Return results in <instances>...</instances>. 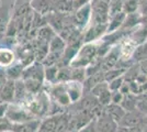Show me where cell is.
I'll list each match as a JSON object with an SVG mask.
<instances>
[{"label": "cell", "instance_id": "cell-1", "mask_svg": "<svg viewBox=\"0 0 147 132\" xmlns=\"http://www.w3.org/2000/svg\"><path fill=\"white\" fill-rule=\"evenodd\" d=\"M98 52L99 47L94 43H85L71 61L70 66L86 68L98 58Z\"/></svg>", "mask_w": 147, "mask_h": 132}, {"label": "cell", "instance_id": "cell-2", "mask_svg": "<svg viewBox=\"0 0 147 132\" xmlns=\"http://www.w3.org/2000/svg\"><path fill=\"white\" fill-rule=\"evenodd\" d=\"M91 23L108 24L110 20V2L104 0H91Z\"/></svg>", "mask_w": 147, "mask_h": 132}, {"label": "cell", "instance_id": "cell-3", "mask_svg": "<svg viewBox=\"0 0 147 132\" xmlns=\"http://www.w3.org/2000/svg\"><path fill=\"white\" fill-rule=\"evenodd\" d=\"M6 116L13 123H23V122L34 120L33 113L31 112L30 110L22 108L20 105H10L9 104Z\"/></svg>", "mask_w": 147, "mask_h": 132}, {"label": "cell", "instance_id": "cell-4", "mask_svg": "<svg viewBox=\"0 0 147 132\" xmlns=\"http://www.w3.org/2000/svg\"><path fill=\"white\" fill-rule=\"evenodd\" d=\"M91 21V5L90 2L77 9L73 17V23L79 30H84Z\"/></svg>", "mask_w": 147, "mask_h": 132}, {"label": "cell", "instance_id": "cell-5", "mask_svg": "<svg viewBox=\"0 0 147 132\" xmlns=\"http://www.w3.org/2000/svg\"><path fill=\"white\" fill-rule=\"evenodd\" d=\"M145 119H146V114H144L138 109H135L133 111L126 112L124 118L119 123V126L127 127V128H141Z\"/></svg>", "mask_w": 147, "mask_h": 132}, {"label": "cell", "instance_id": "cell-6", "mask_svg": "<svg viewBox=\"0 0 147 132\" xmlns=\"http://www.w3.org/2000/svg\"><path fill=\"white\" fill-rule=\"evenodd\" d=\"M45 78V66L41 62H34V63L28 65L24 68L22 79H36L40 82H43Z\"/></svg>", "mask_w": 147, "mask_h": 132}, {"label": "cell", "instance_id": "cell-7", "mask_svg": "<svg viewBox=\"0 0 147 132\" xmlns=\"http://www.w3.org/2000/svg\"><path fill=\"white\" fill-rule=\"evenodd\" d=\"M108 33V24H92L84 33V42L85 43H93L98 41Z\"/></svg>", "mask_w": 147, "mask_h": 132}, {"label": "cell", "instance_id": "cell-8", "mask_svg": "<svg viewBox=\"0 0 147 132\" xmlns=\"http://www.w3.org/2000/svg\"><path fill=\"white\" fill-rule=\"evenodd\" d=\"M51 93H52V96H53L55 102L61 105V107H66L71 104V100L67 94L65 83H56V85L51 90Z\"/></svg>", "mask_w": 147, "mask_h": 132}, {"label": "cell", "instance_id": "cell-9", "mask_svg": "<svg viewBox=\"0 0 147 132\" xmlns=\"http://www.w3.org/2000/svg\"><path fill=\"white\" fill-rule=\"evenodd\" d=\"M99 132H115L119 128V123L111 118L107 111H104L99 118L96 119Z\"/></svg>", "mask_w": 147, "mask_h": 132}, {"label": "cell", "instance_id": "cell-10", "mask_svg": "<svg viewBox=\"0 0 147 132\" xmlns=\"http://www.w3.org/2000/svg\"><path fill=\"white\" fill-rule=\"evenodd\" d=\"M14 88H16V81H11V79H8L0 87V100H1V102L11 104L14 101Z\"/></svg>", "mask_w": 147, "mask_h": 132}, {"label": "cell", "instance_id": "cell-11", "mask_svg": "<svg viewBox=\"0 0 147 132\" xmlns=\"http://www.w3.org/2000/svg\"><path fill=\"white\" fill-rule=\"evenodd\" d=\"M65 85H66V89H67V94L73 104L79 101L82 98V96H84V85H82V83L71 81V82L65 83Z\"/></svg>", "mask_w": 147, "mask_h": 132}, {"label": "cell", "instance_id": "cell-12", "mask_svg": "<svg viewBox=\"0 0 147 132\" xmlns=\"http://www.w3.org/2000/svg\"><path fill=\"white\" fill-rule=\"evenodd\" d=\"M125 19H126V13L124 11L111 16L110 20L108 22V33H113V32H117L120 29H122Z\"/></svg>", "mask_w": 147, "mask_h": 132}, {"label": "cell", "instance_id": "cell-13", "mask_svg": "<svg viewBox=\"0 0 147 132\" xmlns=\"http://www.w3.org/2000/svg\"><path fill=\"white\" fill-rule=\"evenodd\" d=\"M41 125L40 120H31L23 123H14L12 132H37Z\"/></svg>", "mask_w": 147, "mask_h": 132}, {"label": "cell", "instance_id": "cell-14", "mask_svg": "<svg viewBox=\"0 0 147 132\" xmlns=\"http://www.w3.org/2000/svg\"><path fill=\"white\" fill-rule=\"evenodd\" d=\"M105 111L109 113L111 116V118L114 121H117V123L121 122V120L124 118V116L127 112L121 105H115V104H110L109 106H107Z\"/></svg>", "mask_w": 147, "mask_h": 132}, {"label": "cell", "instance_id": "cell-15", "mask_svg": "<svg viewBox=\"0 0 147 132\" xmlns=\"http://www.w3.org/2000/svg\"><path fill=\"white\" fill-rule=\"evenodd\" d=\"M16 61V55L13 51L7 47H0V67L7 68L11 66Z\"/></svg>", "mask_w": 147, "mask_h": 132}, {"label": "cell", "instance_id": "cell-16", "mask_svg": "<svg viewBox=\"0 0 147 132\" xmlns=\"http://www.w3.org/2000/svg\"><path fill=\"white\" fill-rule=\"evenodd\" d=\"M24 65L21 63H13L11 66L7 67L6 73L8 76V79L11 81H18L21 79L23 76V72H24Z\"/></svg>", "mask_w": 147, "mask_h": 132}, {"label": "cell", "instance_id": "cell-17", "mask_svg": "<svg viewBox=\"0 0 147 132\" xmlns=\"http://www.w3.org/2000/svg\"><path fill=\"white\" fill-rule=\"evenodd\" d=\"M66 41L61 38L59 34H56L54 38L49 41V52H54V53H64V51L66 49Z\"/></svg>", "mask_w": 147, "mask_h": 132}, {"label": "cell", "instance_id": "cell-18", "mask_svg": "<svg viewBox=\"0 0 147 132\" xmlns=\"http://www.w3.org/2000/svg\"><path fill=\"white\" fill-rule=\"evenodd\" d=\"M29 94L28 89L25 87L24 81L21 78V79H18L16 81V88H14V101L16 102H22L23 100H25L26 96Z\"/></svg>", "mask_w": 147, "mask_h": 132}, {"label": "cell", "instance_id": "cell-19", "mask_svg": "<svg viewBox=\"0 0 147 132\" xmlns=\"http://www.w3.org/2000/svg\"><path fill=\"white\" fill-rule=\"evenodd\" d=\"M137 96L134 94H129V95H125L124 96V99H123L122 106L126 111H133L135 109H137Z\"/></svg>", "mask_w": 147, "mask_h": 132}, {"label": "cell", "instance_id": "cell-20", "mask_svg": "<svg viewBox=\"0 0 147 132\" xmlns=\"http://www.w3.org/2000/svg\"><path fill=\"white\" fill-rule=\"evenodd\" d=\"M55 35H56L55 30L52 29V26H49V25H46V26L41 28L40 31H38L40 41H41V42H44V43H49V41L54 38Z\"/></svg>", "mask_w": 147, "mask_h": 132}, {"label": "cell", "instance_id": "cell-21", "mask_svg": "<svg viewBox=\"0 0 147 132\" xmlns=\"http://www.w3.org/2000/svg\"><path fill=\"white\" fill-rule=\"evenodd\" d=\"M9 26V18H8V10L0 6V39L7 34V30Z\"/></svg>", "mask_w": 147, "mask_h": 132}, {"label": "cell", "instance_id": "cell-22", "mask_svg": "<svg viewBox=\"0 0 147 132\" xmlns=\"http://www.w3.org/2000/svg\"><path fill=\"white\" fill-rule=\"evenodd\" d=\"M125 72H126V69L117 68V67L108 69V70L104 72V79H105V82L110 83V82H112L113 79L117 78V77L123 76L124 74H125Z\"/></svg>", "mask_w": 147, "mask_h": 132}, {"label": "cell", "instance_id": "cell-23", "mask_svg": "<svg viewBox=\"0 0 147 132\" xmlns=\"http://www.w3.org/2000/svg\"><path fill=\"white\" fill-rule=\"evenodd\" d=\"M57 74H58V66L57 65L45 67V79L49 84H56Z\"/></svg>", "mask_w": 147, "mask_h": 132}, {"label": "cell", "instance_id": "cell-24", "mask_svg": "<svg viewBox=\"0 0 147 132\" xmlns=\"http://www.w3.org/2000/svg\"><path fill=\"white\" fill-rule=\"evenodd\" d=\"M25 84V87L28 89L29 94H37L42 87V83L36 79H23Z\"/></svg>", "mask_w": 147, "mask_h": 132}, {"label": "cell", "instance_id": "cell-25", "mask_svg": "<svg viewBox=\"0 0 147 132\" xmlns=\"http://www.w3.org/2000/svg\"><path fill=\"white\" fill-rule=\"evenodd\" d=\"M140 3H141V0H126L123 11L126 14L137 12V10L140 9Z\"/></svg>", "mask_w": 147, "mask_h": 132}, {"label": "cell", "instance_id": "cell-26", "mask_svg": "<svg viewBox=\"0 0 147 132\" xmlns=\"http://www.w3.org/2000/svg\"><path fill=\"white\" fill-rule=\"evenodd\" d=\"M126 0H111L110 1V17L123 11Z\"/></svg>", "mask_w": 147, "mask_h": 132}, {"label": "cell", "instance_id": "cell-27", "mask_svg": "<svg viewBox=\"0 0 147 132\" xmlns=\"http://www.w3.org/2000/svg\"><path fill=\"white\" fill-rule=\"evenodd\" d=\"M97 98H98V101L100 105H102L103 107H107L112 102V91L110 89H107L102 94L99 95Z\"/></svg>", "mask_w": 147, "mask_h": 132}, {"label": "cell", "instance_id": "cell-28", "mask_svg": "<svg viewBox=\"0 0 147 132\" xmlns=\"http://www.w3.org/2000/svg\"><path fill=\"white\" fill-rule=\"evenodd\" d=\"M13 125L14 123L11 122L7 116L1 117L0 118V132H12Z\"/></svg>", "mask_w": 147, "mask_h": 132}, {"label": "cell", "instance_id": "cell-29", "mask_svg": "<svg viewBox=\"0 0 147 132\" xmlns=\"http://www.w3.org/2000/svg\"><path fill=\"white\" fill-rule=\"evenodd\" d=\"M107 89H110V88H109V83L104 81V82H101V83H99V84H97L94 87L92 88L91 90H90V94H92L94 97H98L99 95L102 94Z\"/></svg>", "mask_w": 147, "mask_h": 132}, {"label": "cell", "instance_id": "cell-30", "mask_svg": "<svg viewBox=\"0 0 147 132\" xmlns=\"http://www.w3.org/2000/svg\"><path fill=\"white\" fill-rule=\"evenodd\" d=\"M125 82V78H124V75L117 77L115 79H113L112 82L109 83V88H110L111 91H115V90H120L121 87L123 86V84Z\"/></svg>", "mask_w": 147, "mask_h": 132}, {"label": "cell", "instance_id": "cell-31", "mask_svg": "<svg viewBox=\"0 0 147 132\" xmlns=\"http://www.w3.org/2000/svg\"><path fill=\"white\" fill-rule=\"evenodd\" d=\"M124 96L121 90H115V91H112V102L111 104H115V105H121L122 104L123 99H124Z\"/></svg>", "mask_w": 147, "mask_h": 132}, {"label": "cell", "instance_id": "cell-32", "mask_svg": "<svg viewBox=\"0 0 147 132\" xmlns=\"http://www.w3.org/2000/svg\"><path fill=\"white\" fill-rule=\"evenodd\" d=\"M77 132H99L98 128H97V122H96V119L92 120L90 123H88L86 127H84L82 129L78 130Z\"/></svg>", "mask_w": 147, "mask_h": 132}, {"label": "cell", "instance_id": "cell-33", "mask_svg": "<svg viewBox=\"0 0 147 132\" xmlns=\"http://www.w3.org/2000/svg\"><path fill=\"white\" fill-rule=\"evenodd\" d=\"M115 132H141V128H127L119 126Z\"/></svg>", "mask_w": 147, "mask_h": 132}, {"label": "cell", "instance_id": "cell-34", "mask_svg": "<svg viewBox=\"0 0 147 132\" xmlns=\"http://www.w3.org/2000/svg\"><path fill=\"white\" fill-rule=\"evenodd\" d=\"M8 81V76L6 73V68L3 67H0V87Z\"/></svg>", "mask_w": 147, "mask_h": 132}, {"label": "cell", "instance_id": "cell-35", "mask_svg": "<svg viewBox=\"0 0 147 132\" xmlns=\"http://www.w3.org/2000/svg\"><path fill=\"white\" fill-rule=\"evenodd\" d=\"M8 106H9V104H6V102H0V118H1V117H3V116H6Z\"/></svg>", "mask_w": 147, "mask_h": 132}, {"label": "cell", "instance_id": "cell-36", "mask_svg": "<svg viewBox=\"0 0 147 132\" xmlns=\"http://www.w3.org/2000/svg\"><path fill=\"white\" fill-rule=\"evenodd\" d=\"M104 1H108V2H110L111 0H104Z\"/></svg>", "mask_w": 147, "mask_h": 132}, {"label": "cell", "instance_id": "cell-37", "mask_svg": "<svg viewBox=\"0 0 147 132\" xmlns=\"http://www.w3.org/2000/svg\"><path fill=\"white\" fill-rule=\"evenodd\" d=\"M68 132H76V131H68Z\"/></svg>", "mask_w": 147, "mask_h": 132}, {"label": "cell", "instance_id": "cell-38", "mask_svg": "<svg viewBox=\"0 0 147 132\" xmlns=\"http://www.w3.org/2000/svg\"><path fill=\"white\" fill-rule=\"evenodd\" d=\"M0 102H1V100H0Z\"/></svg>", "mask_w": 147, "mask_h": 132}, {"label": "cell", "instance_id": "cell-39", "mask_svg": "<svg viewBox=\"0 0 147 132\" xmlns=\"http://www.w3.org/2000/svg\"><path fill=\"white\" fill-rule=\"evenodd\" d=\"M0 6H1V5H0Z\"/></svg>", "mask_w": 147, "mask_h": 132}]
</instances>
